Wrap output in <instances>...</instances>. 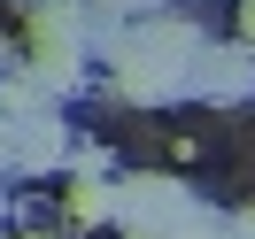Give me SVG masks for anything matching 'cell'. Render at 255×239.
I'll use <instances>...</instances> for the list:
<instances>
[{
	"instance_id": "cell-1",
	"label": "cell",
	"mask_w": 255,
	"mask_h": 239,
	"mask_svg": "<svg viewBox=\"0 0 255 239\" xmlns=\"http://www.w3.org/2000/svg\"><path fill=\"white\" fill-rule=\"evenodd\" d=\"M178 216H186V185L178 177H124L116 185V224L131 239H162Z\"/></svg>"
},
{
	"instance_id": "cell-2",
	"label": "cell",
	"mask_w": 255,
	"mask_h": 239,
	"mask_svg": "<svg viewBox=\"0 0 255 239\" xmlns=\"http://www.w3.org/2000/svg\"><path fill=\"white\" fill-rule=\"evenodd\" d=\"M186 93H209V100H240L255 93V47H201Z\"/></svg>"
},
{
	"instance_id": "cell-3",
	"label": "cell",
	"mask_w": 255,
	"mask_h": 239,
	"mask_svg": "<svg viewBox=\"0 0 255 239\" xmlns=\"http://www.w3.org/2000/svg\"><path fill=\"white\" fill-rule=\"evenodd\" d=\"M8 162H23V170H62L70 162V139L54 116H39V124H16V147H8Z\"/></svg>"
},
{
	"instance_id": "cell-4",
	"label": "cell",
	"mask_w": 255,
	"mask_h": 239,
	"mask_svg": "<svg viewBox=\"0 0 255 239\" xmlns=\"http://www.w3.org/2000/svg\"><path fill=\"white\" fill-rule=\"evenodd\" d=\"M70 216H78V224H109V216H116V185L70 170Z\"/></svg>"
},
{
	"instance_id": "cell-5",
	"label": "cell",
	"mask_w": 255,
	"mask_h": 239,
	"mask_svg": "<svg viewBox=\"0 0 255 239\" xmlns=\"http://www.w3.org/2000/svg\"><path fill=\"white\" fill-rule=\"evenodd\" d=\"M162 239H232V224H217V216H201V208H186Z\"/></svg>"
},
{
	"instance_id": "cell-6",
	"label": "cell",
	"mask_w": 255,
	"mask_h": 239,
	"mask_svg": "<svg viewBox=\"0 0 255 239\" xmlns=\"http://www.w3.org/2000/svg\"><path fill=\"white\" fill-rule=\"evenodd\" d=\"M232 23H240V47H255V0H232Z\"/></svg>"
},
{
	"instance_id": "cell-7",
	"label": "cell",
	"mask_w": 255,
	"mask_h": 239,
	"mask_svg": "<svg viewBox=\"0 0 255 239\" xmlns=\"http://www.w3.org/2000/svg\"><path fill=\"white\" fill-rule=\"evenodd\" d=\"M232 239H255V208H240V216H232Z\"/></svg>"
},
{
	"instance_id": "cell-8",
	"label": "cell",
	"mask_w": 255,
	"mask_h": 239,
	"mask_svg": "<svg viewBox=\"0 0 255 239\" xmlns=\"http://www.w3.org/2000/svg\"><path fill=\"white\" fill-rule=\"evenodd\" d=\"M8 147H16V124H8V116H0V155H8Z\"/></svg>"
}]
</instances>
